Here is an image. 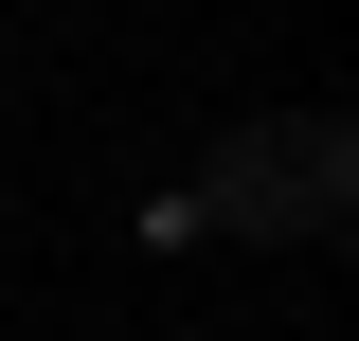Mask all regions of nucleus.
Returning a JSON list of instances; mask_svg holds the SVG:
<instances>
[{"label":"nucleus","instance_id":"obj_1","mask_svg":"<svg viewBox=\"0 0 359 341\" xmlns=\"http://www.w3.org/2000/svg\"><path fill=\"white\" fill-rule=\"evenodd\" d=\"M341 198H359V144H341V108H287V126L216 144V180H198L180 215H233V234H341Z\"/></svg>","mask_w":359,"mask_h":341}]
</instances>
